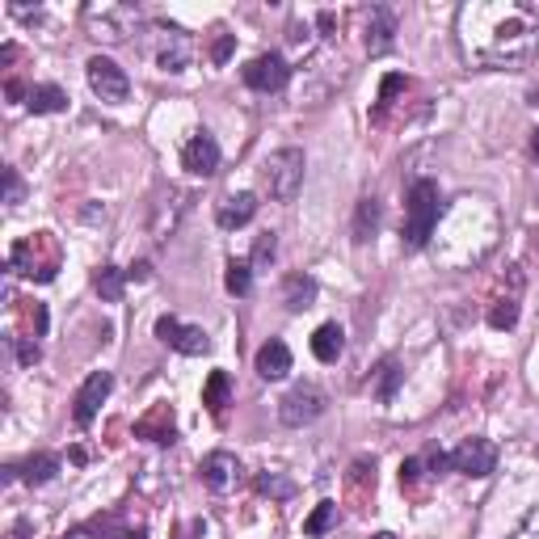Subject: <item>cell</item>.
Listing matches in <instances>:
<instances>
[{
    "label": "cell",
    "instance_id": "6da1fadb",
    "mask_svg": "<svg viewBox=\"0 0 539 539\" xmlns=\"http://www.w3.org/2000/svg\"><path fill=\"white\" fill-rule=\"evenodd\" d=\"M455 43L472 68H523L539 47V17L514 0H476L455 13Z\"/></svg>",
    "mask_w": 539,
    "mask_h": 539
},
{
    "label": "cell",
    "instance_id": "7a4b0ae2",
    "mask_svg": "<svg viewBox=\"0 0 539 539\" xmlns=\"http://www.w3.org/2000/svg\"><path fill=\"white\" fill-rule=\"evenodd\" d=\"M438 228V182H430V177H417V182L409 186L405 194V224H401V245L409 253L426 249L430 236Z\"/></svg>",
    "mask_w": 539,
    "mask_h": 539
},
{
    "label": "cell",
    "instance_id": "3957f363",
    "mask_svg": "<svg viewBox=\"0 0 539 539\" xmlns=\"http://www.w3.org/2000/svg\"><path fill=\"white\" fill-rule=\"evenodd\" d=\"M64 262V249L51 232H30L9 249V274L17 278H34V283H51Z\"/></svg>",
    "mask_w": 539,
    "mask_h": 539
},
{
    "label": "cell",
    "instance_id": "277c9868",
    "mask_svg": "<svg viewBox=\"0 0 539 539\" xmlns=\"http://www.w3.org/2000/svg\"><path fill=\"white\" fill-rule=\"evenodd\" d=\"M304 169H308L304 148H278V152H270L266 165H262L266 194L274 198V203H291V198L299 194V186H304Z\"/></svg>",
    "mask_w": 539,
    "mask_h": 539
},
{
    "label": "cell",
    "instance_id": "5b68a950",
    "mask_svg": "<svg viewBox=\"0 0 539 539\" xmlns=\"http://www.w3.org/2000/svg\"><path fill=\"white\" fill-rule=\"evenodd\" d=\"M148 55L161 72H186L190 59H194V38L182 26H169V22H148Z\"/></svg>",
    "mask_w": 539,
    "mask_h": 539
},
{
    "label": "cell",
    "instance_id": "8992f818",
    "mask_svg": "<svg viewBox=\"0 0 539 539\" xmlns=\"http://www.w3.org/2000/svg\"><path fill=\"white\" fill-rule=\"evenodd\" d=\"M139 26V9L135 5H89L85 9V30L97 43H127Z\"/></svg>",
    "mask_w": 539,
    "mask_h": 539
},
{
    "label": "cell",
    "instance_id": "52a82bcc",
    "mask_svg": "<svg viewBox=\"0 0 539 539\" xmlns=\"http://www.w3.org/2000/svg\"><path fill=\"white\" fill-rule=\"evenodd\" d=\"M325 405H329V396L316 384H295L283 401H278V422L291 426V430H304L325 413Z\"/></svg>",
    "mask_w": 539,
    "mask_h": 539
},
{
    "label": "cell",
    "instance_id": "ba28073f",
    "mask_svg": "<svg viewBox=\"0 0 539 539\" xmlns=\"http://www.w3.org/2000/svg\"><path fill=\"white\" fill-rule=\"evenodd\" d=\"M85 76H89V89L102 97V102H110V106H118V102H127V97H131L127 72L118 68L114 59H106V55H93L85 64Z\"/></svg>",
    "mask_w": 539,
    "mask_h": 539
},
{
    "label": "cell",
    "instance_id": "9c48e42d",
    "mask_svg": "<svg viewBox=\"0 0 539 539\" xmlns=\"http://www.w3.org/2000/svg\"><path fill=\"white\" fill-rule=\"evenodd\" d=\"M241 76H245V85L257 89V93H278V89H287V81H291V64H287V55L266 51V55L249 59Z\"/></svg>",
    "mask_w": 539,
    "mask_h": 539
},
{
    "label": "cell",
    "instance_id": "30bf717a",
    "mask_svg": "<svg viewBox=\"0 0 539 539\" xmlns=\"http://www.w3.org/2000/svg\"><path fill=\"white\" fill-rule=\"evenodd\" d=\"M156 337H161L165 346H173L177 354H190V358L211 354V337H207V329L182 325L177 316H161V321H156Z\"/></svg>",
    "mask_w": 539,
    "mask_h": 539
},
{
    "label": "cell",
    "instance_id": "8fae6325",
    "mask_svg": "<svg viewBox=\"0 0 539 539\" xmlns=\"http://www.w3.org/2000/svg\"><path fill=\"white\" fill-rule=\"evenodd\" d=\"M447 459H451V468L464 476H489L497 468V447L489 438H464Z\"/></svg>",
    "mask_w": 539,
    "mask_h": 539
},
{
    "label": "cell",
    "instance_id": "7c38bea8",
    "mask_svg": "<svg viewBox=\"0 0 539 539\" xmlns=\"http://www.w3.org/2000/svg\"><path fill=\"white\" fill-rule=\"evenodd\" d=\"M363 47L367 55H388L396 47V13L388 5H371L363 13Z\"/></svg>",
    "mask_w": 539,
    "mask_h": 539
},
{
    "label": "cell",
    "instance_id": "4fadbf2b",
    "mask_svg": "<svg viewBox=\"0 0 539 539\" xmlns=\"http://www.w3.org/2000/svg\"><path fill=\"white\" fill-rule=\"evenodd\" d=\"M110 388H114V375H110V371H93V375L85 379L81 392H76V401H72V417H76V426H89V422H93L97 409L106 405Z\"/></svg>",
    "mask_w": 539,
    "mask_h": 539
},
{
    "label": "cell",
    "instance_id": "5bb4252c",
    "mask_svg": "<svg viewBox=\"0 0 539 539\" xmlns=\"http://www.w3.org/2000/svg\"><path fill=\"white\" fill-rule=\"evenodd\" d=\"M198 472H203V485L211 493H232L236 485H241V459H236L232 451H211Z\"/></svg>",
    "mask_w": 539,
    "mask_h": 539
},
{
    "label": "cell",
    "instance_id": "9a60e30c",
    "mask_svg": "<svg viewBox=\"0 0 539 539\" xmlns=\"http://www.w3.org/2000/svg\"><path fill=\"white\" fill-rule=\"evenodd\" d=\"M182 165H186L194 177L219 173V144H215V135H207V131L190 135V144L182 148Z\"/></svg>",
    "mask_w": 539,
    "mask_h": 539
},
{
    "label": "cell",
    "instance_id": "2e32d148",
    "mask_svg": "<svg viewBox=\"0 0 539 539\" xmlns=\"http://www.w3.org/2000/svg\"><path fill=\"white\" fill-rule=\"evenodd\" d=\"M253 215H257V198L253 194H228L224 203L215 207V224L232 232V228H245Z\"/></svg>",
    "mask_w": 539,
    "mask_h": 539
},
{
    "label": "cell",
    "instance_id": "e0dca14e",
    "mask_svg": "<svg viewBox=\"0 0 539 539\" xmlns=\"http://www.w3.org/2000/svg\"><path fill=\"white\" fill-rule=\"evenodd\" d=\"M186 207H190V194H182V190H169V198H161V207H156V215H152L156 241H165V236L177 228V219L186 215Z\"/></svg>",
    "mask_w": 539,
    "mask_h": 539
},
{
    "label": "cell",
    "instance_id": "ac0fdd59",
    "mask_svg": "<svg viewBox=\"0 0 539 539\" xmlns=\"http://www.w3.org/2000/svg\"><path fill=\"white\" fill-rule=\"evenodd\" d=\"M257 375L270 379V384H274V379H287L291 375V350H287V342H278V337H274V342H266L262 350H257Z\"/></svg>",
    "mask_w": 539,
    "mask_h": 539
},
{
    "label": "cell",
    "instance_id": "d6986e66",
    "mask_svg": "<svg viewBox=\"0 0 539 539\" xmlns=\"http://www.w3.org/2000/svg\"><path fill=\"white\" fill-rule=\"evenodd\" d=\"M135 434L139 438H152V443H173V409L169 405H152L135 422Z\"/></svg>",
    "mask_w": 539,
    "mask_h": 539
},
{
    "label": "cell",
    "instance_id": "ffe728a7",
    "mask_svg": "<svg viewBox=\"0 0 539 539\" xmlns=\"http://www.w3.org/2000/svg\"><path fill=\"white\" fill-rule=\"evenodd\" d=\"M518 291H523V278H514V287L506 295H493V304H489V325L497 333H506L518 325Z\"/></svg>",
    "mask_w": 539,
    "mask_h": 539
},
{
    "label": "cell",
    "instance_id": "44dd1931",
    "mask_svg": "<svg viewBox=\"0 0 539 539\" xmlns=\"http://www.w3.org/2000/svg\"><path fill=\"white\" fill-rule=\"evenodd\" d=\"M342 350H346V333H342V325H337V321H329V325H321L312 333V354L321 358V363H337Z\"/></svg>",
    "mask_w": 539,
    "mask_h": 539
},
{
    "label": "cell",
    "instance_id": "7402d4cb",
    "mask_svg": "<svg viewBox=\"0 0 539 539\" xmlns=\"http://www.w3.org/2000/svg\"><path fill=\"white\" fill-rule=\"evenodd\" d=\"M379 219H384V207H379V198H375V194L358 198V211H354V241H358V245H367L371 236L379 232Z\"/></svg>",
    "mask_w": 539,
    "mask_h": 539
},
{
    "label": "cell",
    "instance_id": "603a6c76",
    "mask_svg": "<svg viewBox=\"0 0 539 539\" xmlns=\"http://www.w3.org/2000/svg\"><path fill=\"white\" fill-rule=\"evenodd\" d=\"M17 472H22V481H26V485H47V481H55V472H59V455H51V451H34L26 464H17Z\"/></svg>",
    "mask_w": 539,
    "mask_h": 539
},
{
    "label": "cell",
    "instance_id": "cb8c5ba5",
    "mask_svg": "<svg viewBox=\"0 0 539 539\" xmlns=\"http://www.w3.org/2000/svg\"><path fill=\"white\" fill-rule=\"evenodd\" d=\"M283 304H287L291 312L312 308V304H316V278H308V274H291L287 283H283Z\"/></svg>",
    "mask_w": 539,
    "mask_h": 539
},
{
    "label": "cell",
    "instance_id": "d4e9b609",
    "mask_svg": "<svg viewBox=\"0 0 539 539\" xmlns=\"http://www.w3.org/2000/svg\"><path fill=\"white\" fill-rule=\"evenodd\" d=\"M26 106L34 114H59V110H68V93L59 85H34L30 97H26Z\"/></svg>",
    "mask_w": 539,
    "mask_h": 539
},
{
    "label": "cell",
    "instance_id": "484cf974",
    "mask_svg": "<svg viewBox=\"0 0 539 539\" xmlns=\"http://www.w3.org/2000/svg\"><path fill=\"white\" fill-rule=\"evenodd\" d=\"M401 379H405V371H401V363H396V358H384V363L375 367V379H371V388H375V396L379 401H392L396 396V388H401Z\"/></svg>",
    "mask_w": 539,
    "mask_h": 539
},
{
    "label": "cell",
    "instance_id": "4316f807",
    "mask_svg": "<svg viewBox=\"0 0 539 539\" xmlns=\"http://www.w3.org/2000/svg\"><path fill=\"white\" fill-rule=\"evenodd\" d=\"M375 493V464L371 459H354L350 468V502H367Z\"/></svg>",
    "mask_w": 539,
    "mask_h": 539
},
{
    "label": "cell",
    "instance_id": "83f0119b",
    "mask_svg": "<svg viewBox=\"0 0 539 539\" xmlns=\"http://www.w3.org/2000/svg\"><path fill=\"white\" fill-rule=\"evenodd\" d=\"M127 291V270H118V266H102L97 270V295L106 299V304H118Z\"/></svg>",
    "mask_w": 539,
    "mask_h": 539
},
{
    "label": "cell",
    "instance_id": "f1b7e54d",
    "mask_svg": "<svg viewBox=\"0 0 539 539\" xmlns=\"http://www.w3.org/2000/svg\"><path fill=\"white\" fill-rule=\"evenodd\" d=\"M13 308H17V316L26 321V333H22V337H34V342H38V337L47 333V308L34 304V299H22V304H13ZM9 342H13V337H9Z\"/></svg>",
    "mask_w": 539,
    "mask_h": 539
},
{
    "label": "cell",
    "instance_id": "f546056e",
    "mask_svg": "<svg viewBox=\"0 0 539 539\" xmlns=\"http://www.w3.org/2000/svg\"><path fill=\"white\" fill-rule=\"evenodd\" d=\"M228 371H211V379H207V388H203V405L219 417L224 413V405H228Z\"/></svg>",
    "mask_w": 539,
    "mask_h": 539
},
{
    "label": "cell",
    "instance_id": "4dcf8cb0",
    "mask_svg": "<svg viewBox=\"0 0 539 539\" xmlns=\"http://www.w3.org/2000/svg\"><path fill=\"white\" fill-rule=\"evenodd\" d=\"M337 527V502H321L312 514H308V523H304V535L308 539H321L325 531H333Z\"/></svg>",
    "mask_w": 539,
    "mask_h": 539
},
{
    "label": "cell",
    "instance_id": "1f68e13d",
    "mask_svg": "<svg viewBox=\"0 0 539 539\" xmlns=\"http://www.w3.org/2000/svg\"><path fill=\"white\" fill-rule=\"evenodd\" d=\"M224 287H228L232 295H249V291H253V262H228Z\"/></svg>",
    "mask_w": 539,
    "mask_h": 539
},
{
    "label": "cell",
    "instance_id": "d6a6232c",
    "mask_svg": "<svg viewBox=\"0 0 539 539\" xmlns=\"http://www.w3.org/2000/svg\"><path fill=\"white\" fill-rule=\"evenodd\" d=\"M257 489H262L266 497H274V502H287V497L295 493V485L287 481L283 472H262V476H257Z\"/></svg>",
    "mask_w": 539,
    "mask_h": 539
},
{
    "label": "cell",
    "instance_id": "836d02e7",
    "mask_svg": "<svg viewBox=\"0 0 539 539\" xmlns=\"http://www.w3.org/2000/svg\"><path fill=\"white\" fill-rule=\"evenodd\" d=\"M426 476H434V472H426L422 459H405V464H401V489H405V493H422Z\"/></svg>",
    "mask_w": 539,
    "mask_h": 539
},
{
    "label": "cell",
    "instance_id": "e575fe53",
    "mask_svg": "<svg viewBox=\"0 0 539 539\" xmlns=\"http://www.w3.org/2000/svg\"><path fill=\"white\" fill-rule=\"evenodd\" d=\"M274 253H278L274 232H262V236H257V245H253V266H270Z\"/></svg>",
    "mask_w": 539,
    "mask_h": 539
},
{
    "label": "cell",
    "instance_id": "d590c367",
    "mask_svg": "<svg viewBox=\"0 0 539 539\" xmlns=\"http://www.w3.org/2000/svg\"><path fill=\"white\" fill-rule=\"evenodd\" d=\"M13 350H17V363H22V367H34V363H38V354H43L34 337H13Z\"/></svg>",
    "mask_w": 539,
    "mask_h": 539
},
{
    "label": "cell",
    "instance_id": "8d00e7d4",
    "mask_svg": "<svg viewBox=\"0 0 539 539\" xmlns=\"http://www.w3.org/2000/svg\"><path fill=\"white\" fill-rule=\"evenodd\" d=\"M5 203L9 207L22 203V177H17V169H5Z\"/></svg>",
    "mask_w": 539,
    "mask_h": 539
},
{
    "label": "cell",
    "instance_id": "74e56055",
    "mask_svg": "<svg viewBox=\"0 0 539 539\" xmlns=\"http://www.w3.org/2000/svg\"><path fill=\"white\" fill-rule=\"evenodd\" d=\"M514 539H539V510H531V514H527V523L514 531Z\"/></svg>",
    "mask_w": 539,
    "mask_h": 539
},
{
    "label": "cell",
    "instance_id": "f35d334b",
    "mask_svg": "<svg viewBox=\"0 0 539 539\" xmlns=\"http://www.w3.org/2000/svg\"><path fill=\"white\" fill-rule=\"evenodd\" d=\"M228 51H232V38L224 34V38H219V43H215V51H211V59H215V64H224V59H228Z\"/></svg>",
    "mask_w": 539,
    "mask_h": 539
},
{
    "label": "cell",
    "instance_id": "ab89813d",
    "mask_svg": "<svg viewBox=\"0 0 539 539\" xmlns=\"http://www.w3.org/2000/svg\"><path fill=\"white\" fill-rule=\"evenodd\" d=\"M148 274H152V266H148V262H135V266L127 270V278H135V283H144Z\"/></svg>",
    "mask_w": 539,
    "mask_h": 539
},
{
    "label": "cell",
    "instance_id": "60d3db41",
    "mask_svg": "<svg viewBox=\"0 0 539 539\" xmlns=\"http://www.w3.org/2000/svg\"><path fill=\"white\" fill-rule=\"evenodd\" d=\"M531 152H535V156H539V127H535V131H531Z\"/></svg>",
    "mask_w": 539,
    "mask_h": 539
},
{
    "label": "cell",
    "instance_id": "b9f144b4",
    "mask_svg": "<svg viewBox=\"0 0 539 539\" xmlns=\"http://www.w3.org/2000/svg\"><path fill=\"white\" fill-rule=\"evenodd\" d=\"M371 539H396V535H392V531H379V535H371Z\"/></svg>",
    "mask_w": 539,
    "mask_h": 539
},
{
    "label": "cell",
    "instance_id": "7bdbcfd3",
    "mask_svg": "<svg viewBox=\"0 0 539 539\" xmlns=\"http://www.w3.org/2000/svg\"><path fill=\"white\" fill-rule=\"evenodd\" d=\"M531 102H535V106H539V89H535V93H531Z\"/></svg>",
    "mask_w": 539,
    "mask_h": 539
},
{
    "label": "cell",
    "instance_id": "ee69618b",
    "mask_svg": "<svg viewBox=\"0 0 539 539\" xmlns=\"http://www.w3.org/2000/svg\"><path fill=\"white\" fill-rule=\"evenodd\" d=\"M59 539H68V535H59Z\"/></svg>",
    "mask_w": 539,
    "mask_h": 539
}]
</instances>
